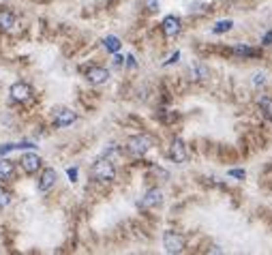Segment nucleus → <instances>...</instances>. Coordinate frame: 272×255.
I'll return each mask as SVG.
<instances>
[{
	"label": "nucleus",
	"instance_id": "obj_1",
	"mask_svg": "<svg viewBox=\"0 0 272 255\" xmlns=\"http://www.w3.org/2000/svg\"><path fill=\"white\" fill-rule=\"evenodd\" d=\"M90 176L94 178V180H99V182H111L116 178V168L111 165L109 159H99V161L92 163Z\"/></svg>",
	"mask_w": 272,
	"mask_h": 255
},
{
	"label": "nucleus",
	"instance_id": "obj_2",
	"mask_svg": "<svg viewBox=\"0 0 272 255\" xmlns=\"http://www.w3.org/2000/svg\"><path fill=\"white\" fill-rule=\"evenodd\" d=\"M152 146H155V140H152L150 135H135V138L127 142V152L131 157H141V155H146Z\"/></svg>",
	"mask_w": 272,
	"mask_h": 255
},
{
	"label": "nucleus",
	"instance_id": "obj_3",
	"mask_svg": "<svg viewBox=\"0 0 272 255\" xmlns=\"http://www.w3.org/2000/svg\"><path fill=\"white\" fill-rule=\"evenodd\" d=\"M163 249H165V253H169V255H178L185 251V238L178 234V232H165L163 234Z\"/></svg>",
	"mask_w": 272,
	"mask_h": 255
},
{
	"label": "nucleus",
	"instance_id": "obj_4",
	"mask_svg": "<svg viewBox=\"0 0 272 255\" xmlns=\"http://www.w3.org/2000/svg\"><path fill=\"white\" fill-rule=\"evenodd\" d=\"M161 201H163L161 189H150V191H146L144 198L137 201V208L139 210H150V208H155V206H161Z\"/></svg>",
	"mask_w": 272,
	"mask_h": 255
},
{
	"label": "nucleus",
	"instance_id": "obj_5",
	"mask_svg": "<svg viewBox=\"0 0 272 255\" xmlns=\"http://www.w3.org/2000/svg\"><path fill=\"white\" fill-rule=\"evenodd\" d=\"M9 94L17 103H26V101L32 97V86L26 84V82H15V84L9 88Z\"/></svg>",
	"mask_w": 272,
	"mask_h": 255
},
{
	"label": "nucleus",
	"instance_id": "obj_6",
	"mask_svg": "<svg viewBox=\"0 0 272 255\" xmlns=\"http://www.w3.org/2000/svg\"><path fill=\"white\" fill-rule=\"evenodd\" d=\"M169 159L174 163H187L189 161V148L180 138H176L169 146Z\"/></svg>",
	"mask_w": 272,
	"mask_h": 255
},
{
	"label": "nucleus",
	"instance_id": "obj_7",
	"mask_svg": "<svg viewBox=\"0 0 272 255\" xmlns=\"http://www.w3.org/2000/svg\"><path fill=\"white\" fill-rule=\"evenodd\" d=\"M75 120H78V114L69 108H58L54 112V127L58 129H64V127H71Z\"/></svg>",
	"mask_w": 272,
	"mask_h": 255
},
{
	"label": "nucleus",
	"instance_id": "obj_8",
	"mask_svg": "<svg viewBox=\"0 0 272 255\" xmlns=\"http://www.w3.org/2000/svg\"><path fill=\"white\" fill-rule=\"evenodd\" d=\"M56 180H58V174H56V170H54V168H45L43 171H41V176H39L37 189H39L41 193H47L52 187L56 185Z\"/></svg>",
	"mask_w": 272,
	"mask_h": 255
},
{
	"label": "nucleus",
	"instance_id": "obj_9",
	"mask_svg": "<svg viewBox=\"0 0 272 255\" xmlns=\"http://www.w3.org/2000/svg\"><path fill=\"white\" fill-rule=\"evenodd\" d=\"M86 80L90 82V84H94V86H101V84H105V82L109 80V71L105 67H90L86 71Z\"/></svg>",
	"mask_w": 272,
	"mask_h": 255
},
{
	"label": "nucleus",
	"instance_id": "obj_10",
	"mask_svg": "<svg viewBox=\"0 0 272 255\" xmlns=\"http://www.w3.org/2000/svg\"><path fill=\"white\" fill-rule=\"evenodd\" d=\"M22 168H24V171H26V174H37V171L41 170V157L37 155V152H26V155L22 157Z\"/></svg>",
	"mask_w": 272,
	"mask_h": 255
},
{
	"label": "nucleus",
	"instance_id": "obj_11",
	"mask_svg": "<svg viewBox=\"0 0 272 255\" xmlns=\"http://www.w3.org/2000/svg\"><path fill=\"white\" fill-rule=\"evenodd\" d=\"M180 20L176 15H167L163 20V32H165V37L167 39H174V37H178L180 34Z\"/></svg>",
	"mask_w": 272,
	"mask_h": 255
},
{
	"label": "nucleus",
	"instance_id": "obj_12",
	"mask_svg": "<svg viewBox=\"0 0 272 255\" xmlns=\"http://www.w3.org/2000/svg\"><path fill=\"white\" fill-rule=\"evenodd\" d=\"M15 13L13 11H9V9H0V30L2 32H11L15 28Z\"/></svg>",
	"mask_w": 272,
	"mask_h": 255
},
{
	"label": "nucleus",
	"instance_id": "obj_13",
	"mask_svg": "<svg viewBox=\"0 0 272 255\" xmlns=\"http://www.w3.org/2000/svg\"><path fill=\"white\" fill-rule=\"evenodd\" d=\"M15 176V163L11 159H0V182H9Z\"/></svg>",
	"mask_w": 272,
	"mask_h": 255
},
{
	"label": "nucleus",
	"instance_id": "obj_14",
	"mask_svg": "<svg viewBox=\"0 0 272 255\" xmlns=\"http://www.w3.org/2000/svg\"><path fill=\"white\" fill-rule=\"evenodd\" d=\"M208 69H206V64H202V62H199V60H193L191 62V78L195 80V82H199V80H202V82H206V80H208Z\"/></svg>",
	"mask_w": 272,
	"mask_h": 255
},
{
	"label": "nucleus",
	"instance_id": "obj_15",
	"mask_svg": "<svg viewBox=\"0 0 272 255\" xmlns=\"http://www.w3.org/2000/svg\"><path fill=\"white\" fill-rule=\"evenodd\" d=\"M232 52L240 58H251V56H259V50H253V47H246V45H234Z\"/></svg>",
	"mask_w": 272,
	"mask_h": 255
},
{
	"label": "nucleus",
	"instance_id": "obj_16",
	"mask_svg": "<svg viewBox=\"0 0 272 255\" xmlns=\"http://www.w3.org/2000/svg\"><path fill=\"white\" fill-rule=\"evenodd\" d=\"M103 45H105V50H108L109 54H116V52L122 47V43H120V39H118V37H105Z\"/></svg>",
	"mask_w": 272,
	"mask_h": 255
},
{
	"label": "nucleus",
	"instance_id": "obj_17",
	"mask_svg": "<svg viewBox=\"0 0 272 255\" xmlns=\"http://www.w3.org/2000/svg\"><path fill=\"white\" fill-rule=\"evenodd\" d=\"M259 110H262V114L268 118V120H272V99L270 97L259 99Z\"/></svg>",
	"mask_w": 272,
	"mask_h": 255
},
{
	"label": "nucleus",
	"instance_id": "obj_18",
	"mask_svg": "<svg viewBox=\"0 0 272 255\" xmlns=\"http://www.w3.org/2000/svg\"><path fill=\"white\" fill-rule=\"evenodd\" d=\"M232 26H234V22H232V20H221V22H217V24H215L212 32H217V34L227 32V30H232Z\"/></svg>",
	"mask_w": 272,
	"mask_h": 255
},
{
	"label": "nucleus",
	"instance_id": "obj_19",
	"mask_svg": "<svg viewBox=\"0 0 272 255\" xmlns=\"http://www.w3.org/2000/svg\"><path fill=\"white\" fill-rule=\"evenodd\" d=\"M9 204H11V193L4 191V189H0V210H4Z\"/></svg>",
	"mask_w": 272,
	"mask_h": 255
},
{
	"label": "nucleus",
	"instance_id": "obj_20",
	"mask_svg": "<svg viewBox=\"0 0 272 255\" xmlns=\"http://www.w3.org/2000/svg\"><path fill=\"white\" fill-rule=\"evenodd\" d=\"M227 174L229 176H232V178H238V180H242V178H245L246 174H245V170H229L227 171Z\"/></svg>",
	"mask_w": 272,
	"mask_h": 255
},
{
	"label": "nucleus",
	"instance_id": "obj_21",
	"mask_svg": "<svg viewBox=\"0 0 272 255\" xmlns=\"http://www.w3.org/2000/svg\"><path fill=\"white\" fill-rule=\"evenodd\" d=\"M253 82H255L257 86H262V84H266V75L264 73H255V80H253Z\"/></svg>",
	"mask_w": 272,
	"mask_h": 255
},
{
	"label": "nucleus",
	"instance_id": "obj_22",
	"mask_svg": "<svg viewBox=\"0 0 272 255\" xmlns=\"http://www.w3.org/2000/svg\"><path fill=\"white\" fill-rule=\"evenodd\" d=\"M122 60H125V58L116 52V54H114V64H116V67H122Z\"/></svg>",
	"mask_w": 272,
	"mask_h": 255
},
{
	"label": "nucleus",
	"instance_id": "obj_23",
	"mask_svg": "<svg viewBox=\"0 0 272 255\" xmlns=\"http://www.w3.org/2000/svg\"><path fill=\"white\" fill-rule=\"evenodd\" d=\"M262 43H264V45H270V43H272V30H270V32H268V34H266V37L262 39Z\"/></svg>",
	"mask_w": 272,
	"mask_h": 255
},
{
	"label": "nucleus",
	"instance_id": "obj_24",
	"mask_svg": "<svg viewBox=\"0 0 272 255\" xmlns=\"http://www.w3.org/2000/svg\"><path fill=\"white\" fill-rule=\"evenodd\" d=\"M127 67H131V69L137 67V62H135V58H133V56H129V58H127Z\"/></svg>",
	"mask_w": 272,
	"mask_h": 255
},
{
	"label": "nucleus",
	"instance_id": "obj_25",
	"mask_svg": "<svg viewBox=\"0 0 272 255\" xmlns=\"http://www.w3.org/2000/svg\"><path fill=\"white\" fill-rule=\"evenodd\" d=\"M178 58H180V52H176V54H174V56H171V58H169V60H167V64H171V62H176V60H178Z\"/></svg>",
	"mask_w": 272,
	"mask_h": 255
},
{
	"label": "nucleus",
	"instance_id": "obj_26",
	"mask_svg": "<svg viewBox=\"0 0 272 255\" xmlns=\"http://www.w3.org/2000/svg\"><path fill=\"white\" fill-rule=\"evenodd\" d=\"M75 176H78V171H75V170H69V178H73V180H75Z\"/></svg>",
	"mask_w": 272,
	"mask_h": 255
}]
</instances>
